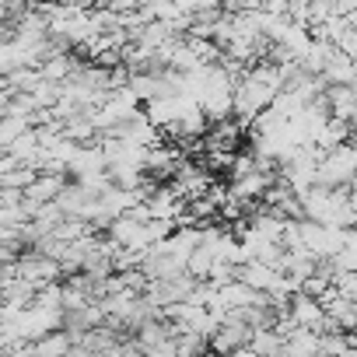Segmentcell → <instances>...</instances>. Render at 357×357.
<instances>
[{"mask_svg": "<svg viewBox=\"0 0 357 357\" xmlns=\"http://www.w3.org/2000/svg\"><path fill=\"white\" fill-rule=\"evenodd\" d=\"M347 204H350V211L357 214V193H350V197H347Z\"/></svg>", "mask_w": 357, "mask_h": 357, "instance_id": "2", "label": "cell"}, {"mask_svg": "<svg viewBox=\"0 0 357 357\" xmlns=\"http://www.w3.org/2000/svg\"><path fill=\"white\" fill-rule=\"evenodd\" d=\"M350 193H357V172H354V178H350V186H347Z\"/></svg>", "mask_w": 357, "mask_h": 357, "instance_id": "3", "label": "cell"}, {"mask_svg": "<svg viewBox=\"0 0 357 357\" xmlns=\"http://www.w3.org/2000/svg\"><path fill=\"white\" fill-rule=\"evenodd\" d=\"M357 172V151L350 144L329 151L319 168H315V186H326V190H347L350 186V178Z\"/></svg>", "mask_w": 357, "mask_h": 357, "instance_id": "1", "label": "cell"}]
</instances>
